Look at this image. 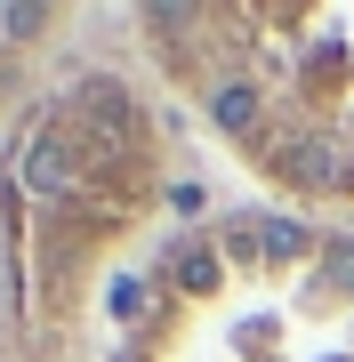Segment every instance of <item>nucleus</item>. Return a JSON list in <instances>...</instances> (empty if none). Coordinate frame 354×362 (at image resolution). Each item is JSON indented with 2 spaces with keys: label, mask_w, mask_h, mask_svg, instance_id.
Here are the masks:
<instances>
[{
  "label": "nucleus",
  "mask_w": 354,
  "mask_h": 362,
  "mask_svg": "<svg viewBox=\"0 0 354 362\" xmlns=\"http://www.w3.org/2000/svg\"><path fill=\"white\" fill-rule=\"evenodd\" d=\"M137 33L249 177L354 226V0L145 8Z\"/></svg>",
  "instance_id": "f03ea898"
},
{
  "label": "nucleus",
  "mask_w": 354,
  "mask_h": 362,
  "mask_svg": "<svg viewBox=\"0 0 354 362\" xmlns=\"http://www.w3.org/2000/svg\"><path fill=\"white\" fill-rule=\"evenodd\" d=\"M16 362H354V226L210 202L194 161Z\"/></svg>",
  "instance_id": "f257e3e1"
},
{
  "label": "nucleus",
  "mask_w": 354,
  "mask_h": 362,
  "mask_svg": "<svg viewBox=\"0 0 354 362\" xmlns=\"http://www.w3.org/2000/svg\"><path fill=\"white\" fill-rule=\"evenodd\" d=\"M65 25L57 8H0V113H8L16 97H25L33 81V57L49 49V33Z\"/></svg>",
  "instance_id": "7ed1b4c3"
}]
</instances>
